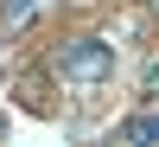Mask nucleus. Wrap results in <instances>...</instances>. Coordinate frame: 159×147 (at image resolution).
<instances>
[{"mask_svg": "<svg viewBox=\"0 0 159 147\" xmlns=\"http://www.w3.org/2000/svg\"><path fill=\"white\" fill-rule=\"evenodd\" d=\"M0 135H7V115H0Z\"/></svg>", "mask_w": 159, "mask_h": 147, "instance_id": "nucleus-2", "label": "nucleus"}, {"mask_svg": "<svg viewBox=\"0 0 159 147\" xmlns=\"http://www.w3.org/2000/svg\"><path fill=\"white\" fill-rule=\"evenodd\" d=\"M127 141H159V122H127Z\"/></svg>", "mask_w": 159, "mask_h": 147, "instance_id": "nucleus-1", "label": "nucleus"}]
</instances>
